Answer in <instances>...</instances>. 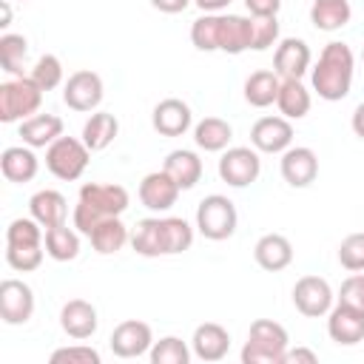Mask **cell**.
Wrapping results in <instances>:
<instances>
[{
  "instance_id": "6da1fadb",
  "label": "cell",
  "mask_w": 364,
  "mask_h": 364,
  "mask_svg": "<svg viewBox=\"0 0 364 364\" xmlns=\"http://www.w3.org/2000/svg\"><path fill=\"white\" fill-rule=\"evenodd\" d=\"M128 191L122 185H111V182H85L80 188V199L74 208V228L85 236H91V230L108 219V216H122L128 210Z\"/></svg>"
},
{
  "instance_id": "7a4b0ae2",
  "label": "cell",
  "mask_w": 364,
  "mask_h": 364,
  "mask_svg": "<svg viewBox=\"0 0 364 364\" xmlns=\"http://www.w3.org/2000/svg\"><path fill=\"white\" fill-rule=\"evenodd\" d=\"M353 68H355V60H353L350 46L338 40L327 43L313 68V91L327 102L344 100L353 85Z\"/></svg>"
},
{
  "instance_id": "3957f363",
  "label": "cell",
  "mask_w": 364,
  "mask_h": 364,
  "mask_svg": "<svg viewBox=\"0 0 364 364\" xmlns=\"http://www.w3.org/2000/svg\"><path fill=\"white\" fill-rule=\"evenodd\" d=\"M287 330L270 318H256L250 324L247 341L242 347V364H282L287 350Z\"/></svg>"
},
{
  "instance_id": "277c9868",
  "label": "cell",
  "mask_w": 364,
  "mask_h": 364,
  "mask_svg": "<svg viewBox=\"0 0 364 364\" xmlns=\"http://www.w3.org/2000/svg\"><path fill=\"white\" fill-rule=\"evenodd\" d=\"M43 102V88L31 77H14L0 85V119L3 122H23L37 114Z\"/></svg>"
},
{
  "instance_id": "5b68a950",
  "label": "cell",
  "mask_w": 364,
  "mask_h": 364,
  "mask_svg": "<svg viewBox=\"0 0 364 364\" xmlns=\"http://www.w3.org/2000/svg\"><path fill=\"white\" fill-rule=\"evenodd\" d=\"M236 205L222 196V193H210L199 202L196 208V230L210 239V242H222V239H230L236 233Z\"/></svg>"
},
{
  "instance_id": "8992f818",
  "label": "cell",
  "mask_w": 364,
  "mask_h": 364,
  "mask_svg": "<svg viewBox=\"0 0 364 364\" xmlns=\"http://www.w3.org/2000/svg\"><path fill=\"white\" fill-rule=\"evenodd\" d=\"M91 151L82 139L77 136H57L48 148H46V168L63 179V182H74L82 176V171L88 168Z\"/></svg>"
},
{
  "instance_id": "52a82bcc",
  "label": "cell",
  "mask_w": 364,
  "mask_h": 364,
  "mask_svg": "<svg viewBox=\"0 0 364 364\" xmlns=\"http://www.w3.org/2000/svg\"><path fill=\"white\" fill-rule=\"evenodd\" d=\"M262 173V159L253 148H228L219 159V176L222 182H228L230 188H247L259 179Z\"/></svg>"
},
{
  "instance_id": "ba28073f",
  "label": "cell",
  "mask_w": 364,
  "mask_h": 364,
  "mask_svg": "<svg viewBox=\"0 0 364 364\" xmlns=\"http://www.w3.org/2000/svg\"><path fill=\"white\" fill-rule=\"evenodd\" d=\"M333 287L327 284V279L321 276H301L293 284V304L301 316L307 318H318L327 316L333 310Z\"/></svg>"
},
{
  "instance_id": "9c48e42d",
  "label": "cell",
  "mask_w": 364,
  "mask_h": 364,
  "mask_svg": "<svg viewBox=\"0 0 364 364\" xmlns=\"http://www.w3.org/2000/svg\"><path fill=\"white\" fill-rule=\"evenodd\" d=\"M102 91H105L102 88V77L97 71L82 68V71H74L65 80V85H63V102L71 111L85 114V111H94L102 102Z\"/></svg>"
},
{
  "instance_id": "30bf717a",
  "label": "cell",
  "mask_w": 364,
  "mask_h": 364,
  "mask_svg": "<svg viewBox=\"0 0 364 364\" xmlns=\"http://www.w3.org/2000/svg\"><path fill=\"white\" fill-rule=\"evenodd\" d=\"M111 344V353L119 355V358H139L145 355L151 347H154V333H151V324L139 321V318H128V321H119L108 338Z\"/></svg>"
},
{
  "instance_id": "8fae6325",
  "label": "cell",
  "mask_w": 364,
  "mask_h": 364,
  "mask_svg": "<svg viewBox=\"0 0 364 364\" xmlns=\"http://www.w3.org/2000/svg\"><path fill=\"white\" fill-rule=\"evenodd\" d=\"M34 313V290L20 279H3L0 284V318L6 324H26Z\"/></svg>"
},
{
  "instance_id": "7c38bea8",
  "label": "cell",
  "mask_w": 364,
  "mask_h": 364,
  "mask_svg": "<svg viewBox=\"0 0 364 364\" xmlns=\"http://www.w3.org/2000/svg\"><path fill=\"white\" fill-rule=\"evenodd\" d=\"M250 142L262 154H284L293 142V125L287 117H262L250 128Z\"/></svg>"
},
{
  "instance_id": "4fadbf2b",
  "label": "cell",
  "mask_w": 364,
  "mask_h": 364,
  "mask_svg": "<svg viewBox=\"0 0 364 364\" xmlns=\"http://www.w3.org/2000/svg\"><path fill=\"white\" fill-rule=\"evenodd\" d=\"M310 46L299 37H284L279 46H276V54H273V71L282 77V80H301L310 68Z\"/></svg>"
},
{
  "instance_id": "5bb4252c",
  "label": "cell",
  "mask_w": 364,
  "mask_h": 364,
  "mask_svg": "<svg viewBox=\"0 0 364 364\" xmlns=\"http://www.w3.org/2000/svg\"><path fill=\"white\" fill-rule=\"evenodd\" d=\"M282 176L290 188H307L316 182L318 176V156L313 148L307 145H296V148H287L282 154Z\"/></svg>"
},
{
  "instance_id": "9a60e30c",
  "label": "cell",
  "mask_w": 364,
  "mask_h": 364,
  "mask_svg": "<svg viewBox=\"0 0 364 364\" xmlns=\"http://www.w3.org/2000/svg\"><path fill=\"white\" fill-rule=\"evenodd\" d=\"M327 336L341 347H353V344L364 341V313L338 301L327 313Z\"/></svg>"
},
{
  "instance_id": "2e32d148",
  "label": "cell",
  "mask_w": 364,
  "mask_h": 364,
  "mask_svg": "<svg viewBox=\"0 0 364 364\" xmlns=\"http://www.w3.org/2000/svg\"><path fill=\"white\" fill-rule=\"evenodd\" d=\"M179 191L182 188L165 171H154V173L142 176V182H139V202L154 213H165L176 205Z\"/></svg>"
},
{
  "instance_id": "e0dca14e",
  "label": "cell",
  "mask_w": 364,
  "mask_h": 364,
  "mask_svg": "<svg viewBox=\"0 0 364 364\" xmlns=\"http://www.w3.org/2000/svg\"><path fill=\"white\" fill-rule=\"evenodd\" d=\"M193 122V114H191V105L176 100V97H168L162 102H156L154 114H151V125L159 136H182Z\"/></svg>"
},
{
  "instance_id": "ac0fdd59",
  "label": "cell",
  "mask_w": 364,
  "mask_h": 364,
  "mask_svg": "<svg viewBox=\"0 0 364 364\" xmlns=\"http://www.w3.org/2000/svg\"><path fill=\"white\" fill-rule=\"evenodd\" d=\"M60 327L65 336L82 341V338H91L100 327V318H97V307L85 299H71L63 304L60 310Z\"/></svg>"
},
{
  "instance_id": "d6986e66",
  "label": "cell",
  "mask_w": 364,
  "mask_h": 364,
  "mask_svg": "<svg viewBox=\"0 0 364 364\" xmlns=\"http://www.w3.org/2000/svg\"><path fill=\"white\" fill-rule=\"evenodd\" d=\"M191 347L199 361H222L230 350V333L216 321H205L193 330Z\"/></svg>"
},
{
  "instance_id": "ffe728a7",
  "label": "cell",
  "mask_w": 364,
  "mask_h": 364,
  "mask_svg": "<svg viewBox=\"0 0 364 364\" xmlns=\"http://www.w3.org/2000/svg\"><path fill=\"white\" fill-rule=\"evenodd\" d=\"M253 259L262 270L279 273L293 262V245L287 236L282 233H264L256 245H253Z\"/></svg>"
},
{
  "instance_id": "44dd1931",
  "label": "cell",
  "mask_w": 364,
  "mask_h": 364,
  "mask_svg": "<svg viewBox=\"0 0 364 364\" xmlns=\"http://www.w3.org/2000/svg\"><path fill=\"white\" fill-rule=\"evenodd\" d=\"M20 136L28 148H48L57 136H63V119L57 114H34L20 122Z\"/></svg>"
},
{
  "instance_id": "7402d4cb",
  "label": "cell",
  "mask_w": 364,
  "mask_h": 364,
  "mask_svg": "<svg viewBox=\"0 0 364 364\" xmlns=\"http://www.w3.org/2000/svg\"><path fill=\"white\" fill-rule=\"evenodd\" d=\"M28 213L43 225V228H57V225H65V216H68V205H65V196L60 191H37L31 199H28Z\"/></svg>"
},
{
  "instance_id": "603a6c76",
  "label": "cell",
  "mask_w": 364,
  "mask_h": 364,
  "mask_svg": "<svg viewBox=\"0 0 364 364\" xmlns=\"http://www.w3.org/2000/svg\"><path fill=\"white\" fill-rule=\"evenodd\" d=\"M37 168H40V162L28 145H11L0 156V171L9 182H20V185L31 182L37 176Z\"/></svg>"
},
{
  "instance_id": "cb8c5ba5",
  "label": "cell",
  "mask_w": 364,
  "mask_h": 364,
  "mask_svg": "<svg viewBox=\"0 0 364 364\" xmlns=\"http://www.w3.org/2000/svg\"><path fill=\"white\" fill-rule=\"evenodd\" d=\"M253 46V20L242 14H222V37L219 51L225 54H242Z\"/></svg>"
},
{
  "instance_id": "d4e9b609",
  "label": "cell",
  "mask_w": 364,
  "mask_h": 364,
  "mask_svg": "<svg viewBox=\"0 0 364 364\" xmlns=\"http://www.w3.org/2000/svg\"><path fill=\"white\" fill-rule=\"evenodd\" d=\"M162 171H165L182 191H188V188H193V185L202 179V159H199L193 151L176 148V151H171V154L165 156Z\"/></svg>"
},
{
  "instance_id": "484cf974",
  "label": "cell",
  "mask_w": 364,
  "mask_h": 364,
  "mask_svg": "<svg viewBox=\"0 0 364 364\" xmlns=\"http://www.w3.org/2000/svg\"><path fill=\"white\" fill-rule=\"evenodd\" d=\"M131 245L139 256L156 259V256H168L165 247V222L162 219H142L136 222L134 233H131Z\"/></svg>"
},
{
  "instance_id": "4316f807",
  "label": "cell",
  "mask_w": 364,
  "mask_h": 364,
  "mask_svg": "<svg viewBox=\"0 0 364 364\" xmlns=\"http://www.w3.org/2000/svg\"><path fill=\"white\" fill-rule=\"evenodd\" d=\"M117 134H119V122H117V117L108 114V111L91 114V117L85 119V125H82V142L88 145L91 154H94V151H105V148L117 139Z\"/></svg>"
},
{
  "instance_id": "83f0119b",
  "label": "cell",
  "mask_w": 364,
  "mask_h": 364,
  "mask_svg": "<svg viewBox=\"0 0 364 364\" xmlns=\"http://www.w3.org/2000/svg\"><path fill=\"white\" fill-rule=\"evenodd\" d=\"M350 17H353V9L347 0H313L310 23L318 31H338L350 23Z\"/></svg>"
},
{
  "instance_id": "f1b7e54d",
  "label": "cell",
  "mask_w": 364,
  "mask_h": 364,
  "mask_svg": "<svg viewBox=\"0 0 364 364\" xmlns=\"http://www.w3.org/2000/svg\"><path fill=\"white\" fill-rule=\"evenodd\" d=\"M279 85H282V77L276 71H253L247 80H245V100L253 105V108H267L276 102L279 97Z\"/></svg>"
},
{
  "instance_id": "f546056e",
  "label": "cell",
  "mask_w": 364,
  "mask_h": 364,
  "mask_svg": "<svg viewBox=\"0 0 364 364\" xmlns=\"http://www.w3.org/2000/svg\"><path fill=\"white\" fill-rule=\"evenodd\" d=\"M230 136H233V128H230V122L222 119V117H205V119H199L196 128H193V142H196V148L210 151V154L225 151L228 142H230Z\"/></svg>"
},
{
  "instance_id": "4dcf8cb0",
  "label": "cell",
  "mask_w": 364,
  "mask_h": 364,
  "mask_svg": "<svg viewBox=\"0 0 364 364\" xmlns=\"http://www.w3.org/2000/svg\"><path fill=\"white\" fill-rule=\"evenodd\" d=\"M310 91L304 88V82L301 80H282V85H279V97H276V105H279V111H282V117H287V119H301V117H307V111H310Z\"/></svg>"
},
{
  "instance_id": "1f68e13d",
  "label": "cell",
  "mask_w": 364,
  "mask_h": 364,
  "mask_svg": "<svg viewBox=\"0 0 364 364\" xmlns=\"http://www.w3.org/2000/svg\"><path fill=\"white\" fill-rule=\"evenodd\" d=\"M91 245H94V250L97 253H102V256H111V253H117V250H122L125 247V242L131 239L128 236V228L122 225V219L119 216H108V219H102L94 230H91Z\"/></svg>"
},
{
  "instance_id": "d6a6232c",
  "label": "cell",
  "mask_w": 364,
  "mask_h": 364,
  "mask_svg": "<svg viewBox=\"0 0 364 364\" xmlns=\"http://www.w3.org/2000/svg\"><path fill=\"white\" fill-rule=\"evenodd\" d=\"M46 253L54 259V262H71L80 256V236L77 230L65 228V225H57V228H46Z\"/></svg>"
},
{
  "instance_id": "836d02e7",
  "label": "cell",
  "mask_w": 364,
  "mask_h": 364,
  "mask_svg": "<svg viewBox=\"0 0 364 364\" xmlns=\"http://www.w3.org/2000/svg\"><path fill=\"white\" fill-rule=\"evenodd\" d=\"M222 37V14H202L191 26V43L199 51H219Z\"/></svg>"
},
{
  "instance_id": "e575fe53",
  "label": "cell",
  "mask_w": 364,
  "mask_h": 364,
  "mask_svg": "<svg viewBox=\"0 0 364 364\" xmlns=\"http://www.w3.org/2000/svg\"><path fill=\"white\" fill-rule=\"evenodd\" d=\"M28 54V43L23 34H3L0 37V63L3 71L14 74V77H26L23 74V60Z\"/></svg>"
},
{
  "instance_id": "d590c367",
  "label": "cell",
  "mask_w": 364,
  "mask_h": 364,
  "mask_svg": "<svg viewBox=\"0 0 364 364\" xmlns=\"http://www.w3.org/2000/svg\"><path fill=\"white\" fill-rule=\"evenodd\" d=\"M148 355L154 364H188L191 361V350L179 336H165V338L154 341Z\"/></svg>"
},
{
  "instance_id": "8d00e7d4",
  "label": "cell",
  "mask_w": 364,
  "mask_h": 364,
  "mask_svg": "<svg viewBox=\"0 0 364 364\" xmlns=\"http://www.w3.org/2000/svg\"><path fill=\"white\" fill-rule=\"evenodd\" d=\"M162 222H165V247H168V256L185 253L193 245V228L182 216H165Z\"/></svg>"
},
{
  "instance_id": "74e56055",
  "label": "cell",
  "mask_w": 364,
  "mask_h": 364,
  "mask_svg": "<svg viewBox=\"0 0 364 364\" xmlns=\"http://www.w3.org/2000/svg\"><path fill=\"white\" fill-rule=\"evenodd\" d=\"M46 233H43V225L28 216V219H14L9 228H6V245H43Z\"/></svg>"
},
{
  "instance_id": "f35d334b",
  "label": "cell",
  "mask_w": 364,
  "mask_h": 364,
  "mask_svg": "<svg viewBox=\"0 0 364 364\" xmlns=\"http://www.w3.org/2000/svg\"><path fill=\"white\" fill-rule=\"evenodd\" d=\"M43 247L46 245H6V262L20 273H31L43 264Z\"/></svg>"
},
{
  "instance_id": "ab89813d",
  "label": "cell",
  "mask_w": 364,
  "mask_h": 364,
  "mask_svg": "<svg viewBox=\"0 0 364 364\" xmlns=\"http://www.w3.org/2000/svg\"><path fill=\"white\" fill-rule=\"evenodd\" d=\"M28 77H31L43 91H54V88L63 82V63H60V57L43 54V57L34 63V68H31Z\"/></svg>"
},
{
  "instance_id": "60d3db41",
  "label": "cell",
  "mask_w": 364,
  "mask_h": 364,
  "mask_svg": "<svg viewBox=\"0 0 364 364\" xmlns=\"http://www.w3.org/2000/svg\"><path fill=\"white\" fill-rule=\"evenodd\" d=\"M338 262L350 273H361L364 270V233H350V236L341 239V245H338Z\"/></svg>"
},
{
  "instance_id": "b9f144b4",
  "label": "cell",
  "mask_w": 364,
  "mask_h": 364,
  "mask_svg": "<svg viewBox=\"0 0 364 364\" xmlns=\"http://www.w3.org/2000/svg\"><path fill=\"white\" fill-rule=\"evenodd\" d=\"M279 43V20L276 17H253V51H267Z\"/></svg>"
},
{
  "instance_id": "7bdbcfd3",
  "label": "cell",
  "mask_w": 364,
  "mask_h": 364,
  "mask_svg": "<svg viewBox=\"0 0 364 364\" xmlns=\"http://www.w3.org/2000/svg\"><path fill=\"white\" fill-rule=\"evenodd\" d=\"M51 364H100V353L88 344L60 347L51 353Z\"/></svg>"
},
{
  "instance_id": "ee69618b",
  "label": "cell",
  "mask_w": 364,
  "mask_h": 364,
  "mask_svg": "<svg viewBox=\"0 0 364 364\" xmlns=\"http://www.w3.org/2000/svg\"><path fill=\"white\" fill-rule=\"evenodd\" d=\"M338 301H341V304H350V307H355V310L364 313V273H353V276H347V279L341 282V287H338Z\"/></svg>"
},
{
  "instance_id": "f6af8a7d",
  "label": "cell",
  "mask_w": 364,
  "mask_h": 364,
  "mask_svg": "<svg viewBox=\"0 0 364 364\" xmlns=\"http://www.w3.org/2000/svg\"><path fill=\"white\" fill-rule=\"evenodd\" d=\"M245 6L253 17H276L282 9V0H245Z\"/></svg>"
},
{
  "instance_id": "bcb514c9",
  "label": "cell",
  "mask_w": 364,
  "mask_h": 364,
  "mask_svg": "<svg viewBox=\"0 0 364 364\" xmlns=\"http://www.w3.org/2000/svg\"><path fill=\"white\" fill-rule=\"evenodd\" d=\"M316 364L318 361V355L313 353V350H307V347H296V350H284V355H282V364Z\"/></svg>"
},
{
  "instance_id": "7dc6e473",
  "label": "cell",
  "mask_w": 364,
  "mask_h": 364,
  "mask_svg": "<svg viewBox=\"0 0 364 364\" xmlns=\"http://www.w3.org/2000/svg\"><path fill=\"white\" fill-rule=\"evenodd\" d=\"M151 6L165 11V14H179V11H185L191 6V0H151Z\"/></svg>"
},
{
  "instance_id": "c3c4849f",
  "label": "cell",
  "mask_w": 364,
  "mask_h": 364,
  "mask_svg": "<svg viewBox=\"0 0 364 364\" xmlns=\"http://www.w3.org/2000/svg\"><path fill=\"white\" fill-rule=\"evenodd\" d=\"M205 14H219L222 9H228L230 6V0H193Z\"/></svg>"
},
{
  "instance_id": "681fc988",
  "label": "cell",
  "mask_w": 364,
  "mask_h": 364,
  "mask_svg": "<svg viewBox=\"0 0 364 364\" xmlns=\"http://www.w3.org/2000/svg\"><path fill=\"white\" fill-rule=\"evenodd\" d=\"M350 125H353V134L364 139V102H358V105H355V111H353V119H350Z\"/></svg>"
},
{
  "instance_id": "f907efd6",
  "label": "cell",
  "mask_w": 364,
  "mask_h": 364,
  "mask_svg": "<svg viewBox=\"0 0 364 364\" xmlns=\"http://www.w3.org/2000/svg\"><path fill=\"white\" fill-rule=\"evenodd\" d=\"M9 20H11V11H9V3H3V23H0V26H9Z\"/></svg>"
},
{
  "instance_id": "816d5d0a",
  "label": "cell",
  "mask_w": 364,
  "mask_h": 364,
  "mask_svg": "<svg viewBox=\"0 0 364 364\" xmlns=\"http://www.w3.org/2000/svg\"><path fill=\"white\" fill-rule=\"evenodd\" d=\"M361 63H364V48H361Z\"/></svg>"
},
{
  "instance_id": "f5cc1de1",
  "label": "cell",
  "mask_w": 364,
  "mask_h": 364,
  "mask_svg": "<svg viewBox=\"0 0 364 364\" xmlns=\"http://www.w3.org/2000/svg\"><path fill=\"white\" fill-rule=\"evenodd\" d=\"M23 3H26V0H23Z\"/></svg>"
}]
</instances>
